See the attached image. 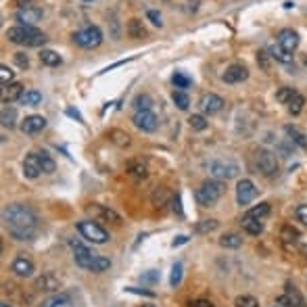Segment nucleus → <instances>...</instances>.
<instances>
[{
    "instance_id": "30",
    "label": "nucleus",
    "mask_w": 307,
    "mask_h": 307,
    "mask_svg": "<svg viewBox=\"0 0 307 307\" xmlns=\"http://www.w3.org/2000/svg\"><path fill=\"white\" fill-rule=\"evenodd\" d=\"M40 61L44 63V65H48V67H57V65H61V55H57L55 50H42L40 53Z\"/></svg>"
},
{
    "instance_id": "4",
    "label": "nucleus",
    "mask_w": 307,
    "mask_h": 307,
    "mask_svg": "<svg viewBox=\"0 0 307 307\" xmlns=\"http://www.w3.org/2000/svg\"><path fill=\"white\" fill-rule=\"evenodd\" d=\"M78 230H80V234L84 238H86V241H90L94 245H105L109 241V232L102 226H98L96 221H92V219L78 221Z\"/></svg>"
},
{
    "instance_id": "7",
    "label": "nucleus",
    "mask_w": 307,
    "mask_h": 307,
    "mask_svg": "<svg viewBox=\"0 0 307 307\" xmlns=\"http://www.w3.org/2000/svg\"><path fill=\"white\" fill-rule=\"evenodd\" d=\"M209 172L215 180H230L238 174V165L230 163V161H213L209 165Z\"/></svg>"
},
{
    "instance_id": "23",
    "label": "nucleus",
    "mask_w": 307,
    "mask_h": 307,
    "mask_svg": "<svg viewBox=\"0 0 307 307\" xmlns=\"http://www.w3.org/2000/svg\"><path fill=\"white\" fill-rule=\"evenodd\" d=\"M284 132H286V136H288V138H291L297 146L307 148V138H305V134H303L297 126H286V128H284Z\"/></svg>"
},
{
    "instance_id": "21",
    "label": "nucleus",
    "mask_w": 307,
    "mask_h": 307,
    "mask_svg": "<svg viewBox=\"0 0 307 307\" xmlns=\"http://www.w3.org/2000/svg\"><path fill=\"white\" fill-rule=\"evenodd\" d=\"M42 307H73V301H71L69 295L59 293V295H53L50 299H46L42 303Z\"/></svg>"
},
{
    "instance_id": "24",
    "label": "nucleus",
    "mask_w": 307,
    "mask_h": 307,
    "mask_svg": "<svg viewBox=\"0 0 307 307\" xmlns=\"http://www.w3.org/2000/svg\"><path fill=\"white\" fill-rule=\"evenodd\" d=\"M169 201H172V193H169L165 186H161V188H157L152 193V205H155V207H165Z\"/></svg>"
},
{
    "instance_id": "33",
    "label": "nucleus",
    "mask_w": 307,
    "mask_h": 307,
    "mask_svg": "<svg viewBox=\"0 0 307 307\" xmlns=\"http://www.w3.org/2000/svg\"><path fill=\"white\" fill-rule=\"evenodd\" d=\"M109 267H111V259L96 255V257L92 259V263H90V267H88V272H105Z\"/></svg>"
},
{
    "instance_id": "48",
    "label": "nucleus",
    "mask_w": 307,
    "mask_h": 307,
    "mask_svg": "<svg viewBox=\"0 0 307 307\" xmlns=\"http://www.w3.org/2000/svg\"><path fill=\"white\" fill-rule=\"evenodd\" d=\"M15 63L21 67V69H25V67L29 65V59H27V55L25 53H15Z\"/></svg>"
},
{
    "instance_id": "57",
    "label": "nucleus",
    "mask_w": 307,
    "mask_h": 307,
    "mask_svg": "<svg viewBox=\"0 0 307 307\" xmlns=\"http://www.w3.org/2000/svg\"><path fill=\"white\" fill-rule=\"evenodd\" d=\"M84 3H90V0H84Z\"/></svg>"
},
{
    "instance_id": "11",
    "label": "nucleus",
    "mask_w": 307,
    "mask_h": 307,
    "mask_svg": "<svg viewBox=\"0 0 307 307\" xmlns=\"http://www.w3.org/2000/svg\"><path fill=\"white\" fill-rule=\"evenodd\" d=\"M278 305H284V307H307L305 297L299 293V288H297V286H291V284L286 286L284 295L278 297Z\"/></svg>"
},
{
    "instance_id": "8",
    "label": "nucleus",
    "mask_w": 307,
    "mask_h": 307,
    "mask_svg": "<svg viewBox=\"0 0 307 307\" xmlns=\"http://www.w3.org/2000/svg\"><path fill=\"white\" fill-rule=\"evenodd\" d=\"M132 122H134L136 128L142 130V132H155L157 126H159L157 117H155L152 111H136L134 117H132Z\"/></svg>"
},
{
    "instance_id": "19",
    "label": "nucleus",
    "mask_w": 307,
    "mask_h": 307,
    "mask_svg": "<svg viewBox=\"0 0 307 307\" xmlns=\"http://www.w3.org/2000/svg\"><path fill=\"white\" fill-rule=\"evenodd\" d=\"M11 270L15 272L17 276H21V278H29V276L33 274V263H31V259H27V257H25V255H19V257H15V261H13Z\"/></svg>"
},
{
    "instance_id": "39",
    "label": "nucleus",
    "mask_w": 307,
    "mask_h": 307,
    "mask_svg": "<svg viewBox=\"0 0 307 307\" xmlns=\"http://www.w3.org/2000/svg\"><path fill=\"white\" fill-rule=\"evenodd\" d=\"M38 155H40V163H42V172L44 174H53L55 172V161H53V157H50L48 155V152H38Z\"/></svg>"
},
{
    "instance_id": "2",
    "label": "nucleus",
    "mask_w": 307,
    "mask_h": 307,
    "mask_svg": "<svg viewBox=\"0 0 307 307\" xmlns=\"http://www.w3.org/2000/svg\"><path fill=\"white\" fill-rule=\"evenodd\" d=\"M7 38L13 44H23V46H40L46 42V36L38 31L33 25H15L7 29Z\"/></svg>"
},
{
    "instance_id": "10",
    "label": "nucleus",
    "mask_w": 307,
    "mask_h": 307,
    "mask_svg": "<svg viewBox=\"0 0 307 307\" xmlns=\"http://www.w3.org/2000/svg\"><path fill=\"white\" fill-rule=\"evenodd\" d=\"M86 211L92 215V219H94V221H113V224H119V221H122V217H119L113 209L105 207V205H98V203L88 205V209H86Z\"/></svg>"
},
{
    "instance_id": "5",
    "label": "nucleus",
    "mask_w": 307,
    "mask_h": 307,
    "mask_svg": "<svg viewBox=\"0 0 307 307\" xmlns=\"http://www.w3.org/2000/svg\"><path fill=\"white\" fill-rule=\"evenodd\" d=\"M73 42L82 48H96L102 42V31L96 25H88L73 33Z\"/></svg>"
},
{
    "instance_id": "27",
    "label": "nucleus",
    "mask_w": 307,
    "mask_h": 307,
    "mask_svg": "<svg viewBox=\"0 0 307 307\" xmlns=\"http://www.w3.org/2000/svg\"><path fill=\"white\" fill-rule=\"evenodd\" d=\"M219 245L224 247V249H238L243 245V236H238V234H224L219 238Z\"/></svg>"
},
{
    "instance_id": "36",
    "label": "nucleus",
    "mask_w": 307,
    "mask_h": 307,
    "mask_svg": "<svg viewBox=\"0 0 307 307\" xmlns=\"http://www.w3.org/2000/svg\"><path fill=\"white\" fill-rule=\"evenodd\" d=\"M280 238H282V243H297V238H299V232H297V228H293V226H284L282 228V232H280Z\"/></svg>"
},
{
    "instance_id": "43",
    "label": "nucleus",
    "mask_w": 307,
    "mask_h": 307,
    "mask_svg": "<svg viewBox=\"0 0 307 307\" xmlns=\"http://www.w3.org/2000/svg\"><path fill=\"white\" fill-rule=\"evenodd\" d=\"M236 307H259V301L251 295H243L236 299Z\"/></svg>"
},
{
    "instance_id": "47",
    "label": "nucleus",
    "mask_w": 307,
    "mask_h": 307,
    "mask_svg": "<svg viewBox=\"0 0 307 307\" xmlns=\"http://www.w3.org/2000/svg\"><path fill=\"white\" fill-rule=\"evenodd\" d=\"M0 80H3V84H5V86H7V84L13 80V71L9 69L7 65H0Z\"/></svg>"
},
{
    "instance_id": "52",
    "label": "nucleus",
    "mask_w": 307,
    "mask_h": 307,
    "mask_svg": "<svg viewBox=\"0 0 307 307\" xmlns=\"http://www.w3.org/2000/svg\"><path fill=\"white\" fill-rule=\"evenodd\" d=\"M67 115H69V117H75L78 122H82V115H80L75 109H67Z\"/></svg>"
},
{
    "instance_id": "56",
    "label": "nucleus",
    "mask_w": 307,
    "mask_h": 307,
    "mask_svg": "<svg viewBox=\"0 0 307 307\" xmlns=\"http://www.w3.org/2000/svg\"><path fill=\"white\" fill-rule=\"evenodd\" d=\"M0 307H9V305H7V303H3V305H0Z\"/></svg>"
},
{
    "instance_id": "3",
    "label": "nucleus",
    "mask_w": 307,
    "mask_h": 307,
    "mask_svg": "<svg viewBox=\"0 0 307 307\" xmlns=\"http://www.w3.org/2000/svg\"><path fill=\"white\" fill-rule=\"evenodd\" d=\"M226 193V186L221 180H207L201 184V188H197L195 193V199L199 205H203V207H211V205H215L221 195Z\"/></svg>"
},
{
    "instance_id": "46",
    "label": "nucleus",
    "mask_w": 307,
    "mask_h": 307,
    "mask_svg": "<svg viewBox=\"0 0 307 307\" xmlns=\"http://www.w3.org/2000/svg\"><path fill=\"white\" fill-rule=\"evenodd\" d=\"M270 57L272 55H267L265 50H259V53H257V63L261 65V69H265V71L270 69Z\"/></svg>"
},
{
    "instance_id": "45",
    "label": "nucleus",
    "mask_w": 307,
    "mask_h": 307,
    "mask_svg": "<svg viewBox=\"0 0 307 307\" xmlns=\"http://www.w3.org/2000/svg\"><path fill=\"white\" fill-rule=\"evenodd\" d=\"M130 174H132L134 178L142 180V178H146V167H144L142 163H132V165H130Z\"/></svg>"
},
{
    "instance_id": "20",
    "label": "nucleus",
    "mask_w": 307,
    "mask_h": 307,
    "mask_svg": "<svg viewBox=\"0 0 307 307\" xmlns=\"http://www.w3.org/2000/svg\"><path fill=\"white\" fill-rule=\"evenodd\" d=\"M241 224H243V230H245L247 234H251V236H259V234L263 232V221H261V219H257V217L245 215Z\"/></svg>"
},
{
    "instance_id": "26",
    "label": "nucleus",
    "mask_w": 307,
    "mask_h": 307,
    "mask_svg": "<svg viewBox=\"0 0 307 307\" xmlns=\"http://www.w3.org/2000/svg\"><path fill=\"white\" fill-rule=\"evenodd\" d=\"M23 86L21 84H9V88L5 90V102H13V100H19L23 96Z\"/></svg>"
},
{
    "instance_id": "34",
    "label": "nucleus",
    "mask_w": 307,
    "mask_h": 307,
    "mask_svg": "<svg viewBox=\"0 0 307 307\" xmlns=\"http://www.w3.org/2000/svg\"><path fill=\"white\" fill-rule=\"evenodd\" d=\"M134 107H136V111H150L152 100H150L148 94H138L134 98Z\"/></svg>"
},
{
    "instance_id": "31",
    "label": "nucleus",
    "mask_w": 307,
    "mask_h": 307,
    "mask_svg": "<svg viewBox=\"0 0 307 307\" xmlns=\"http://www.w3.org/2000/svg\"><path fill=\"white\" fill-rule=\"evenodd\" d=\"M172 82H174V86L180 88V90H186V88L193 86V80L186 75V73H182V71H176V73L172 75Z\"/></svg>"
},
{
    "instance_id": "25",
    "label": "nucleus",
    "mask_w": 307,
    "mask_h": 307,
    "mask_svg": "<svg viewBox=\"0 0 307 307\" xmlns=\"http://www.w3.org/2000/svg\"><path fill=\"white\" fill-rule=\"evenodd\" d=\"M19 102H21V105H25V107H36V105H40V102H42V94L38 90H25L23 96L19 98Z\"/></svg>"
},
{
    "instance_id": "49",
    "label": "nucleus",
    "mask_w": 307,
    "mask_h": 307,
    "mask_svg": "<svg viewBox=\"0 0 307 307\" xmlns=\"http://www.w3.org/2000/svg\"><path fill=\"white\" fill-rule=\"evenodd\" d=\"M295 213H297V219L301 221V224H305V226H307V205H299Z\"/></svg>"
},
{
    "instance_id": "51",
    "label": "nucleus",
    "mask_w": 307,
    "mask_h": 307,
    "mask_svg": "<svg viewBox=\"0 0 307 307\" xmlns=\"http://www.w3.org/2000/svg\"><path fill=\"white\" fill-rule=\"evenodd\" d=\"M190 307H213V303L209 299H195L190 301Z\"/></svg>"
},
{
    "instance_id": "15",
    "label": "nucleus",
    "mask_w": 307,
    "mask_h": 307,
    "mask_svg": "<svg viewBox=\"0 0 307 307\" xmlns=\"http://www.w3.org/2000/svg\"><path fill=\"white\" fill-rule=\"evenodd\" d=\"M224 98L221 96H217V94H213V92H209V94H205L203 98H201V109H203V113H207V115H213V113H219L221 109H224Z\"/></svg>"
},
{
    "instance_id": "54",
    "label": "nucleus",
    "mask_w": 307,
    "mask_h": 307,
    "mask_svg": "<svg viewBox=\"0 0 307 307\" xmlns=\"http://www.w3.org/2000/svg\"><path fill=\"white\" fill-rule=\"evenodd\" d=\"M182 243H186V236H178V241H174V247H176V245H182Z\"/></svg>"
},
{
    "instance_id": "6",
    "label": "nucleus",
    "mask_w": 307,
    "mask_h": 307,
    "mask_svg": "<svg viewBox=\"0 0 307 307\" xmlns=\"http://www.w3.org/2000/svg\"><path fill=\"white\" fill-rule=\"evenodd\" d=\"M255 165H257V169L267 178L278 174V159L272 150H265V148L257 150V155H255Z\"/></svg>"
},
{
    "instance_id": "40",
    "label": "nucleus",
    "mask_w": 307,
    "mask_h": 307,
    "mask_svg": "<svg viewBox=\"0 0 307 307\" xmlns=\"http://www.w3.org/2000/svg\"><path fill=\"white\" fill-rule=\"evenodd\" d=\"M295 94H297V92H295L293 88L284 86V88H280V90L276 92V100H278V102H282V105H288V102H291V98H293Z\"/></svg>"
},
{
    "instance_id": "29",
    "label": "nucleus",
    "mask_w": 307,
    "mask_h": 307,
    "mask_svg": "<svg viewBox=\"0 0 307 307\" xmlns=\"http://www.w3.org/2000/svg\"><path fill=\"white\" fill-rule=\"evenodd\" d=\"M172 100H174V105H176L180 111H186V109H188V105H190V98H188V94H186L184 90H174Z\"/></svg>"
},
{
    "instance_id": "22",
    "label": "nucleus",
    "mask_w": 307,
    "mask_h": 307,
    "mask_svg": "<svg viewBox=\"0 0 307 307\" xmlns=\"http://www.w3.org/2000/svg\"><path fill=\"white\" fill-rule=\"evenodd\" d=\"M126 31H128V36H130V38H136V40H140V38H144V36H146V29H144V25H142V21H140V19H130V21H128Z\"/></svg>"
},
{
    "instance_id": "9",
    "label": "nucleus",
    "mask_w": 307,
    "mask_h": 307,
    "mask_svg": "<svg viewBox=\"0 0 307 307\" xmlns=\"http://www.w3.org/2000/svg\"><path fill=\"white\" fill-rule=\"evenodd\" d=\"M255 197H257V188H255V184L251 182V180H247V178H243L241 182L236 184V203L238 205H249Z\"/></svg>"
},
{
    "instance_id": "28",
    "label": "nucleus",
    "mask_w": 307,
    "mask_h": 307,
    "mask_svg": "<svg viewBox=\"0 0 307 307\" xmlns=\"http://www.w3.org/2000/svg\"><path fill=\"white\" fill-rule=\"evenodd\" d=\"M270 55H272V59H276V61H280V63H284V65H291V63H293V55L286 53V50L280 48V46H272V48H270Z\"/></svg>"
},
{
    "instance_id": "50",
    "label": "nucleus",
    "mask_w": 307,
    "mask_h": 307,
    "mask_svg": "<svg viewBox=\"0 0 307 307\" xmlns=\"http://www.w3.org/2000/svg\"><path fill=\"white\" fill-rule=\"evenodd\" d=\"M146 17L150 19V23H152V25H157V27H161V25H163V21H161V15H159L157 11H148V13H146Z\"/></svg>"
},
{
    "instance_id": "55",
    "label": "nucleus",
    "mask_w": 307,
    "mask_h": 307,
    "mask_svg": "<svg viewBox=\"0 0 307 307\" xmlns=\"http://www.w3.org/2000/svg\"><path fill=\"white\" fill-rule=\"evenodd\" d=\"M142 307H155V305H142Z\"/></svg>"
},
{
    "instance_id": "53",
    "label": "nucleus",
    "mask_w": 307,
    "mask_h": 307,
    "mask_svg": "<svg viewBox=\"0 0 307 307\" xmlns=\"http://www.w3.org/2000/svg\"><path fill=\"white\" fill-rule=\"evenodd\" d=\"M29 3H31V0H15V5L19 7V9H25V7H29Z\"/></svg>"
},
{
    "instance_id": "17",
    "label": "nucleus",
    "mask_w": 307,
    "mask_h": 307,
    "mask_svg": "<svg viewBox=\"0 0 307 307\" xmlns=\"http://www.w3.org/2000/svg\"><path fill=\"white\" fill-rule=\"evenodd\" d=\"M247 78H249V69L245 65H238V63L230 65L224 71V75H221V80H224L226 84H238V82H245Z\"/></svg>"
},
{
    "instance_id": "14",
    "label": "nucleus",
    "mask_w": 307,
    "mask_h": 307,
    "mask_svg": "<svg viewBox=\"0 0 307 307\" xmlns=\"http://www.w3.org/2000/svg\"><path fill=\"white\" fill-rule=\"evenodd\" d=\"M15 19L19 21V25H36L42 19V11L36 9V7H25V9L17 11Z\"/></svg>"
},
{
    "instance_id": "12",
    "label": "nucleus",
    "mask_w": 307,
    "mask_h": 307,
    "mask_svg": "<svg viewBox=\"0 0 307 307\" xmlns=\"http://www.w3.org/2000/svg\"><path fill=\"white\" fill-rule=\"evenodd\" d=\"M71 249H73L75 263H78L80 267H84V270H88V267H90V263H92V259L96 257V255H94V253H90V249H88V247H84L80 241H71Z\"/></svg>"
},
{
    "instance_id": "32",
    "label": "nucleus",
    "mask_w": 307,
    "mask_h": 307,
    "mask_svg": "<svg viewBox=\"0 0 307 307\" xmlns=\"http://www.w3.org/2000/svg\"><path fill=\"white\" fill-rule=\"evenodd\" d=\"M303 105H305V96L303 94H295L291 98V102H288V113H293V115H299L303 111Z\"/></svg>"
},
{
    "instance_id": "42",
    "label": "nucleus",
    "mask_w": 307,
    "mask_h": 307,
    "mask_svg": "<svg viewBox=\"0 0 307 307\" xmlns=\"http://www.w3.org/2000/svg\"><path fill=\"white\" fill-rule=\"evenodd\" d=\"M15 119H17L15 109L5 107V109H3V126H5V128H13V126H15Z\"/></svg>"
},
{
    "instance_id": "37",
    "label": "nucleus",
    "mask_w": 307,
    "mask_h": 307,
    "mask_svg": "<svg viewBox=\"0 0 307 307\" xmlns=\"http://www.w3.org/2000/svg\"><path fill=\"white\" fill-rule=\"evenodd\" d=\"M247 215L251 217H257V219H263L265 215H270V203H259L257 207H253L247 211Z\"/></svg>"
},
{
    "instance_id": "44",
    "label": "nucleus",
    "mask_w": 307,
    "mask_h": 307,
    "mask_svg": "<svg viewBox=\"0 0 307 307\" xmlns=\"http://www.w3.org/2000/svg\"><path fill=\"white\" fill-rule=\"evenodd\" d=\"M180 280H182V263H174L172 265V276H169V284L178 286Z\"/></svg>"
},
{
    "instance_id": "16",
    "label": "nucleus",
    "mask_w": 307,
    "mask_h": 307,
    "mask_svg": "<svg viewBox=\"0 0 307 307\" xmlns=\"http://www.w3.org/2000/svg\"><path fill=\"white\" fill-rule=\"evenodd\" d=\"M278 46H280V48H284L286 53H291V55H293V50L299 46V33H297L295 29H291V27L282 29V31L278 33Z\"/></svg>"
},
{
    "instance_id": "38",
    "label": "nucleus",
    "mask_w": 307,
    "mask_h": 307,
    "mask_svg": "<svg viewBox=\"0 0 307 307\" xmlns=\"http://www.w3.org/2000/svg\"><path fill=\"white\" fill-rule=\"evenodd\" d=\"M38 286H42V291H55V288H59V280L53 274H46L38 280Z\"/></svg>"
},
{
    "instance_id": "13",
    "label": "nucleus",
    "mask_w": 307,
    "mask_h": 307,
    "mask_svg": "<svg viewBox=\"0 0 307 307\" xmlns=\"http://www.w3.org/2000/svg\"><path fill=\"white\" fill-rule=\"evenodd\" d=\"M23 174H25V178H29V180H36L40 174H44L38 152H29V155L23 159Z\"/></svg>"
},
{
    "instance_id": "18",
    "label": "nucleus",
    "mask_w": 307,
    "mask_h": 307,
    "mask_svg": "<svg viewBox=\"0 0 307 307\" xmlns=\"http://www.w3.org/2000/svg\"><path fill=\"white\" fill-rule=\"evenodd\" d=\"M46 128V119L42 115H29L23 119V124H21V132L23 134H38Z\"/></svg>"
},
{
    "instance_id": "41",
    "label": "nucleus",
    "mask_w": 307,
    "mask_h": 307,
    "mask_svg": "<svg viewBox=\"0 0 307 307\" xmlns=\"http://www.w3.org/2000/svg\"><path fill=\"white\" fill-rule=\"evenodd\" d=\"M188 124H190V128L193 130H197V132H203V130H207V119H205L203 115H193L190 119H188Z\"/></svg>"
},
{
    "instance_id": "35",
    "label": "nucleus",
    "mask_w": 307,
    "mask_h": 307,
    "mask_svg": "<svg viewBox=\"0 0 307 307\" xmlns=\"http://www.w3.org/2000/svg\"><path fill=\"white\" fill-rule=\"evenodd\" d=\"M217 226H219L217 219H203V221H199V224L195 226V232H199V234H207V232H213Z\"/></svg>"
},
{
    "instance_id": "1",
    "label": "nucleus",
    "mask_w": 307,
    "mask_h": 307,
    "mask_svg": "<svg viewBox=\"0 0 307 307\" xmlns=\"http://www.w3.org/2000/svg\"><path fill=\"white\" fill-rule=\"evenodd\" d=\"M3 221L7 232L15 241H31L38 230V217L25 205H9L3 211Z\"/></svg>"
}]
</instances>
